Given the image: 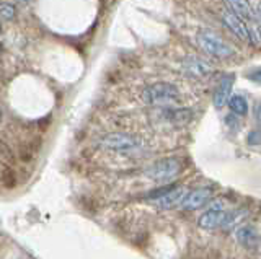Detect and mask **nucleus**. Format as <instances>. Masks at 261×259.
<instances>
[{"instance_id": "nucleus-1", "label": "nucleus", "mask_w": 261, "mask_h": 259, "mask_svg": "<svg viewBox=\"0 0 261 259\" xmlns=\"http://www.w3.org/2000/svg\"><path fill=\"white\" fill-rule=\"evenodd\" d=\"M141 101L147 106L157 108H178L181 103V92L173 83L168 82H157L149 87H145L141 92Z\"/></svg>"}, {"instance_id": "nucleus-2", "label": "nucleus", "mask_w": 261, "mask_h": 259, "mask_svg": "<svg viewBox=\"0 0 261 259\" xmlns=\"http://www.w3.org/2000/svg\"><path fill=\"white\" fill-rule=\"evenodd\" d=\"M98 147L119 155H134L144 149V140L129 132H110L98 140Z\"/></svg>"}, {"instance_id": "nucleus-3", "label": "nucleus", "mask_w": 261, "mask_h": 259, "mask_svg": "<svg viewBox=\"0 0 261 259\" xmlns=\"http://www.w3.org/2000/svg\"><path fill=\"white\" fill-rule=\"evenodd\" d=\"M183 168H185V163L181 158L168 157V158H162L150 163L144 169V175L155 183H163V181H171L175 176H178L183 171Z\"/></svg>"}, {"instance_id": "nucleus-4", "label": "nucleus", "mask_w": 261, "mask_h": 259, "mask_svg": "<svg viewBox=\"0 0 261 259\" xmlns=\"http://www.w3.org/2000/svg\"><path fill=\"white\" fill-rule=\"evenodd\" d=\"M196 43H198V46L204 52H207L209 55H214V57H219V59L232 57L235 54L232 47L225 41H222L217 35L212 33V31H206V30L199 31V33L196 35Z\"/></svg>"}, {"instance_id": "nucleus-5", "label": "nucleus", "mask_w": 261, "mask_h": 259, "mask_svg": "<svg viewBox=\"0 0 261 259\" xmlns=\"http://www.w3.org/2000/svg\"><path fill=\"white\" fill-rule=\"evenodd\" d=\"M220 18H222L224 25L232 31V33L240 38L242 41H247V43H253L251 41V31L247 28V25L243 23V20L240 17H237V15L230 10H222V15H220Z\"/></svg>"}, {"instance_id": "nucleus-6", "label": "nucleus", "mask_w": 261, "mask_h": 259, "mask_svg": "<svg viewBox=\"0 0 261 259\" xmlns=\"http://www.w3.org/2000/svg\"><path fill=\"white\" fill-rule=\"evenodd\" d=\"M224 207H222V202H214L209 209L207 212H204L199 220H198V225L199 228L202 230H216V228H220V225H222V218H224Z\"/></svg>"}, {"instance_id": "nucleus-7", "label": "nucleus", "mask_w": 261, "mask_h": 259, "mask_svg": "<svg viewBox=\"0 0 261 259\" xmlns=\"http://www.w3.org/2000/svg\"><path fill=\"white\" fill-rule=\"evenodd\" d=\"M235 241L245 249H250V251H255L259 246V233L256 232L255 226L251 225H242L239 228L235 230L233 233Z\"/></svg>"}, {"instance_id": "nucleus-8", "label": "nucleus", "mask_w": 261, "mask_h": 259, "mask_svg": "<svg viewBox=\"0 0 261 259\" xmlns=\"http://www.w3.org/2000/svg\"><path fill=\"white\" fill-rule=\"evenodd\" d=\"M181 66L188 74L193 77H206L212 72L211 64L202 61L201 57H196V55H188V57H185L181 61Z\"/></svg>"}, {"instance_id": "nucleus-9", "label": "nucleus", "mask_w": 261, "mask_h": 259, "mask_svg": "<svg viewBox=\"0 0 261 259\" xmlns=\"http://www.w3.org/2000/svg\"><path fill=\"white\" fill-rule=\"evenodd\" d=\"M162 118L173 126H186L193 121V111L186 108H165L162 109Z\"/></svg>"}, {"instance_id": "nucleus-10", "label": "nucleus", "mask_w": 261, "mask_h": 259, "mask_svg": "<svg viewBox=\"0 0 261 259\" xmlns=\"http://www.w3.org/2000/svg\"><path fill=\"white\" fill-rule=\"evenodd\" d=\"M212 196V191L207 188H199V189H194L193 192L188 194V197L185 199V202L181 204L183 210H196L202 207L206 202L211 200Z\"/></svg>"}, {"instance_id": "nucleus-11", "label": "nucleus", "mask_w": 261, "mask_h": 259, "mask_svg": "<svg viewBox=\"0 0 261 259\" xmlns=\"http://www.w3.org/2000/svg\"><path fill=\"white\" fill-rule=\"evenodd\" d=\"M188 197V192L185 189H175L170 194H167L165 197L157 199L153 202V206L160 209V210H170L173 207H181V204L185 202V199Z\"/></svg>"}, {"instance_id": "nucleus-12", "label": "nucleus", "mask_w": 261, "mask_h": 259, "mask_svg": "<svg viewBox=\"0 0 261 259\" xmlns=\"http://www.w3.org/2000/svg\"><path fill=\"white\" fill-rule=\"evenodd\" d=\"M233 75H225L220 80L217 90L214 93V106L216 108H224L227 101H230V92L233 87Z\"/></svg>"}, {"instance_id": "nucleus-13", "label": "nucleus", "mask_w": 261, "mask_h": 259, "mask_svg": "<svg viewBox=\"0 0 261 259\" xmlns=\"http://www.w3.org/2000/svg\"><path fill=\"white\" fill-rule=\"evenodd\" d=\"M228 10L233 12L237 17L243 20H253L255 18V12H253L248 0H225Z\"/></svg>"}, {"instance_id": "nucleus-14", "label": "nucleus", "mask_w": 261, "mask_h": 259, "mask_svg": "<svg viewBox=\"0 0 261 259\" xmlns=\"http://www.w3.org/2000/svg\"><path fill=\"white\" fill-rule=\"evenodd\" d=\"M247 214L248 212L245 209H230V210H225L220 228H222V230H230V228H233L235 225H239L243 220V217L247 215Z\"/></svg>"}, {"instance_id": "nucleus-15", "label": "nucleus", "mask_w": 261, "mask_h": 259, "mask_svg": "<svg viewBox=\"0 0 261 259\" xmlns=\"http://www.w3.org/2000/svg\"><path fill=\"white\" fill-rule=\"evenodd\" d=\"M39 140L38 139H33L30 142H24L23 145H20V150H18V157L21 161L24 163H31L33 160H35L36 153L39 150Z\"/></svg>"}, {"instance_id": "nucleus-16", "label": "nucleus", "mask_w": 261, "mask_h": 259, "mask_svg": "<svg viewBox=\"0 0 261 259\" xmlns=\"http://www.w3.org/2000/svg\"><path fill=\"white\" fill-rule=\"evenodd\" d=\"M16 183H18V178H16V169L12 168V165L2 163V184L4 189H13Z\"/></svg>"}, {"instance_id": "nucleus-17", "label": "nucleus", "mask_w": 261, "mask_h": 259, "mask_svg": "<svg viewBox=\"0 0 261 259\" xmlns=\"http://www.w3.org/2000/svg\"><path fill=\"white\" fill-rule=\"evenodd\" d=\"M228 106H230V111L233 112V114L245 116L248 112V103L240 95H233L230 98V101H228Z\"/></svg>"}, {"instance_id": "nucleus-18", "label": "nucleus", "mask_w": 261, "mask_h": 259, "mask_svg": "<svg viewBox=\"0 0 261 259\" xmlns=\"http://www.w3.org/2000/svg\"><path fill=\"white\" fill-rule=\"evenodd\" d=\"M176 188H175V184H170V186H160V188H157V189H152V191H149L145 194V199H162V197H165L167 194H170L171 191H175Z\"/></svg>"}, {"instance_id": "nucleus-19", "label": "nucleus", "mask_w": 261, "mask_h": 259, "mask_svg": "<svg viewBox=\"0 0 261 259\" xmlns=\"http://www.w3.org/2000/svg\"><path fill=\"white\" fill-rule=\"evenodd\" d=\"M247 143L250 145V147H258V145H261V127H256V129H253V131L248 132Z\"/></svg>"}, {"instance_id": "nucleus-20", "label": "nucleus", "mask_w": 261, "mask_h": 259, "mask_svg": "<svg viewBox=\"0 0 261 259\" xmlns=\"http://www.w3.org/2000/svg\"><path fill=\"white\" fill-rule=\"evenodd\" d=\"M15 17V7L12 4H2V20L12 21Z\"/></svg>"}, {"instance_id": "nucleus-21", "label": "nucleus", "mask_w": 261, "mask_h": 259, "mask_svg": "<svg viewBox=\"0 0 261 259\" xmlns=\"http://www.w3.org/2000/svg\"><path fill=\"white\" fill-rule=\"evenodd\" d=\"M251 41L255 44H258V46H261V26L251 30Z\"/></svg>"}, {"instance_id": "nucleus-22", "label": "nucleus", "mask_w": 261, "mask_h": 259, "mask_svg": "<svg viewBox=\"0 0 261 259\" xmlns=\"http://www.w3.org/2000/svg\"><path fill=\"white\" fill-rule=\"evenodd\" d=\"M250 80H253V82H256V83H261V69H256V70H253L251 74L248 75Z\"/></svg>"}, {"instance_id": "nucleus-23", "label": "nucleus", "mask_w": 261, "mask_h": 259, "mask_svg": "<svg viewBox=\"0 0 261 259\" xmlns=\"http://www.w3.org/2000/svg\"><path fill=\"white\" fill-rule=\"evenodd\" d=\"M256 17H258V18L261 20V4L258 5V12H256Z\"/></svg>"}]
</instances>
